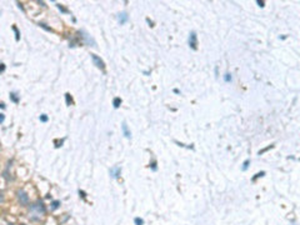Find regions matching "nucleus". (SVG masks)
<instances>
[{"label": "nucleus", "instance_id": "3", "mask_svg": "<svg viewBox=\"0 0 300 225\" xmlns=\"http://www.w3.org/2000/svg\"><path fill=\"white\" fill-rule=\"evenodd\" d=\"M79 33H80V34H83L81 36L84 38V40H85V44H86V45H91V46H96V43H95V41L93 40V39L90 38V35H89V34H86V33H85V31H84V30H80Z\"/></svg>", "mask_w": 300, "mask_h": 225}, {"label": "nucleus", "instance_id": "6", "mask_svg": "<svg viewBox=\"0 0 300 225\" xmlns=\"http://www.w3.org/2000/svg\"><path fill=\"white\" fill-rule=\"evenodd\" d=\"M118 19H119V23L120 24H125V23L129 20V15H128L125 11H123V13H120L118 15Z\"/></svg>", "mask_w": 300, "mask_h": 225}, {"label": "nucleus", "instance_id": "14", "mask_svg": "<svg viewBox=\"0 0 300 225\" xmlns=\"http://www.w3.org/2000/svg\"><path fill=\"white\" fill-rule=\"evenodd\" d=\"M134 223L136 224V225H144V220H143L141 218H135V219H134Z\"/></svg>", "mask_w": 300, "mask_h": 225}, {"label": "nucleus", "instance_id": "12", "mask_svg": "<svg viewBox=\"0 0 300 225\" xmlns=\"http://www.w3.org/2000/svg\"><path fill=\"white\" fill-rule=\"evenodd\" d=\"M249 164H250V160L249 159H246L245 161H244V164H243V168H241V170L243 171H245L248 168H249Z\"/></svg>", "mask_w": 300, "mask_h": 225}, {"label": "nucleus", "instance_id": "1", "mask_svg": "<svg viewBox=\"0 0 300 225\" xmlns=\"http://www.w3.org/2000/svg\"><path fill=\"white\" fill-rule=\"evenodd\" d=\"M189 46L193 50L198 49V36H196V33H195V31H191L190 35H189Z\"/></svg>", "mask_w": 300, "mask_h": 225}, {"label": "nucleus", "instance_id": "22", "mask_svg": "<svg viewBox=\"0 0 300 225\" xmlns=\"http://www.w3.org/2000/svg\"><path fill=\"white\" fill-rule=\"evenodd\" d=\"M256 4H258L259 6H261V8H264V1H260V0H258V1H256Z\"/></svg>", "mask_w": 300, "mask_h": 225}, {"label": "nucleus", "instance_id": "13", "mask_svg": "<svg viewBox=\"0 0 300 225\" xmlns=\"http://www.w3.org/2000/svg\"><path fill=\"white\" fill-rule=\"evenodd\" d=\"M59 205H60V201L55 200V201H53V203H51V209H53V210H55V209L59 208Z\"/></svg>", "mask_w": 300, "mask_h": 225}, {"label": "nucleus", "instance_id": "5", "mask_svg": "<svg viewBox=\"0 0 300 225\" xmlns=\"http://www.w3.org/2000/svg\"><path fill=\"white\" fill-rule=\"evenodd\" d=\"M120 171H121V168L120 166H113L110 169V176L114 178V179H116V178L120 175Z\"/></svg>", "mask_w": 300, "mask_h": 225}, {"label": "nucleus", "instance_id": "7", "mask_svg": "<svg viewBox=\"0 0 300 225\" xmlns=\"http://www.w3.org/2000/svg\"><path fill=\"white\" fill-rule=\"evenodd\" d=\"M121 130H123V134H124V136H125V138H128V139H130V138H131V133H130L129 128H128L126 123H123V125H121Z\"/></svg>", "mask_w": 300, "mask_h": 225}, {"label": "nucleus", "instance_id": "16", "mask_svg": "<svg viewBox=\"0 0 300 225\" xmlns=\"http://www.w3.org/2000/svg\"><path fill=\"white\" fill-rule=\"evenodd\" d=\"M224 80H225L226 83H229V81H231V74H229V73H226V74H225V76H224Z\"/></svg>", "mask_w": 300, "mask_h": 225}, {"label": "nucleus", "instance_id": "19", "mask_svg": "<svg viewBox=\"0 0 300 225\" xmlns=\"http://www.w3.org/2000/svg\"><path fill=\"white\" fill-rule=\"evenodd\" d=\"M271 148H273V145H269V146H268V148H265V149H263V150H260V151H259V155H261L263 153H265V151H268V150H269V149H271Z\"/></svg>", "mask_w": 300, "mask_h": 225}, {"label": "nucleus", "instance_id": "23", "mask_svg": "<svg viewBox=\"0 0 300 225\" xmlns=\"http://www.w3.org/2000/svg\"><path fill=\"white\" fill-rule=\"evenodd\" d=\"M0 121H1V123H4V119H5V116H4V114H0Z\"/></svg>", "mask_w": 300, "mask_h": 225}, {"label": "nucleus", "instance_id": "11", "mask_svg": "<svg viewBox=\"0 0 300 225\" xmlns=\"http://www.w3.org/2000/svg\"><path fill=\"white\" fill-rule=\"evenodd\" d=\"M13 30H14V33H15V40H16V41H18V40H19V39H20V33H19V30H18V28H16V26H15V25H14V26H13Z\"/></svg>", "mask_w": 300, "mask_h": 225}, {"label": "nucleus", "instance_id": "9", "mask_svg": "<svg viewBox=\"0 0 300 225\" xmlns=\"http://www.w3.org/2000/svg\"><path fill=\"white\" fill-rule=\"evenodd\" d=\"M120 104H121V99H120V98H114V100H113V105H114V108H115V109H118L119 106H120Z\"/></svg>", "mask_w": 300, "mask_h": 225}, {"label": "nucleus", "instance_id": "18", "mask_svg": "<svg viewBox=\"0 0 300 225\" xmlns=\"http://www.w3.org/2000/svg\"><path fill=\"white\" fill-rule=\"evenodd\" d=\"M40 121H43V123H46V121H48V116L45 115V114L40 115Z\"/></svg>", "mask_w": 300, "mask_h": 225}, {"label": "nucleus", "instance_id": "10", "mask_svg": "<svg viewBox=\"0 0 300 225\" xmlns=\"http://www.w3.org/2000/svg\"><path fill=\"white\" fill-rule=\"evenodd\" d=\"M65 99H66V105H71L73 104V99H71V96H70V94L69 93H66L65 94Z\"/></svg>", "mask_w": 300, "mask_h": 225}, {"label": "nucleus", "instance_id": "17", "mask_svg": "<svg viewBox=\"0 0 300 225\" xmlns=\"http://www.w3.org/2000/svg\"><path fill=\"white\" fill-rule=\"evenodd\" d=\"M39 26H41L43 29H45V30H48V31H51V33H53V29H51V28H48L45 24H43V23H40V24H39Z\"/></svg>", "mask_w": 300, "mask_h": 225}, {"label": "nucleus", "instance_id": "8", "mask_svg": "<svg viewBox=\"0 0 300 225\" xmlns=\"http://www.w3.org/2000/svg\"><path fill=\"white\" fill-rule=\"evenodd\" d=\"M10 99L13 103H15V104L19 103V96L16 95V93H10Z\"/></svg>", "mask_w": 300, "mask_h": 225}, {"label": "nucleus", "instance_id": "20", "mask_svg": "<svg viewBox=\"0 0 300 225\" xmlns=\"http://www.w3.org/2000/svg\"><path fill=\"white\" fill-rule=\"evenodd\" d=\"M56 6H58V9H59V10H60V11H61V13H68V10H66V9H65V8H63V6H61V5H60V4H58V5H56Z\"/></svg>", "mask_w": 300, "mask_h": 225}, {"label": "nucleus", "instance_id": "2", "mask_svg": "<svg viewBox=\"0 0 300 225\" xmlns=\"http://www.w3.org/2000/svg\"><path fill=\"white\" fill-rule=\"evenodd\" d=\"M91 59H93V63H94V65L96 66V68H99V69H101V70H104L105 69V64H104V61L100 59L98 55H95V54H91Z\"/></svg>", "mask_w": 300, "mask_h": 225}, {"label": "nucleus", "instance_id": "15", "mask_svg": "<svg viewBox=\"0 0 300 225\" xmlns=\"http://www.w3.org/2000/svg\"><path fill=\"white\" fill-rule=\"evenodd\" d=\"M265 175V171H260V173H258V174H255V176L253 178V181H255L258 179V178H261V176H264Z\"/></svg>", "mask_w": 300, "mask_h": 225}, {"label": "nucleus", "instance_id": "24", "mask_svg": "<svg viewBox=\"0 0 300 225\" xmlns=\"http://www.w3.org/2000/svg\"><path fill=\"white\" fill-rule=\"evenodd\" d=\"M79 194H81L83 198H85V194H84V191H79Z\"/></svg>", "mask_w": 300, "mask_h": 225}, {"label": "nucleus", "instance_id": "21", "mask_svg": "<svg viewBox=\"0 0 300 225\" xmlns=\"http://www.w3.org/2000/svg\"><path fill=\"white\" fill-rule=\"evenodd\" d=\"M150 166H151V169H153L154 171L156 170V163H155V161H153V163H151V165H150Z\"/></svg>", "mask_w": 300, "mask_h": 225}, {"label": "nucleus", "instance_id": "4", "mask_svg": "<svg viewBox=\"0 0 300 225\" xmlns=\"http://www.w3.org/2000/svg\"><path fill=\"white\" fill-rule=\"evenodd\" d=\"M18 198H19V200H20V203H21V204H26L28 200H29V198H28V195H26V193L23 191V190L18 191Z\"/></svg>", "mask_w": 300, "mask_h": 225}]
</instances>
